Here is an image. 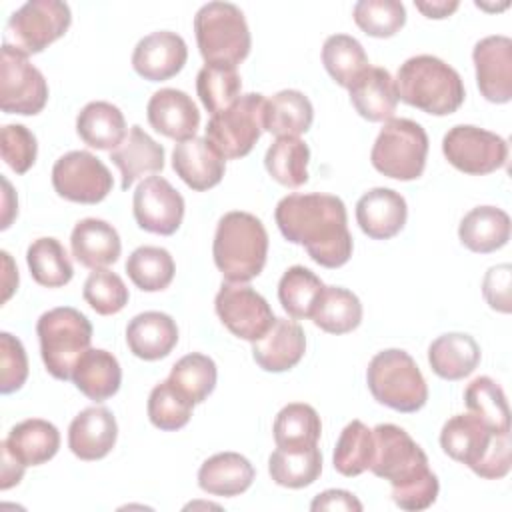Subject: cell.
Masks as SVG:
<instances>
[{
	"label": "cell",
	"mask_w": 512,
	"mask_h": 512,
	"mask_svg": "<svg viewBox=\"0 0 512 512\" xmlns=\"http://www.w3.org/2000/svg\"><path fill=\"white\" fill-rule=\"evenodd\" d=\"M282 236L306 248L308 256L324 268H340L352 256L346 206L332 194H288L274 210Z\"/></svg>",
	"instance_id": "6da1fadb"
},
{
	"label": "cell",
	"mask_w": 512,
	"mask_h": 512,
	"mask_svg": "<svg viewBox=\"0 0 512 512\" xmlns=\"http://www.w3.org/2000/svg\"><path fill=\"white\" fill-rule=\"evenodd\" d=\"M372 436L374 454L368 470L392 484L394 504L410 512L430 508L438 498L440 484L424 450L396 424H378Z\"/></svg>",
	"instance_id": "7a4b0ae2"
},
{
	"label": "cell",
	"mask_w": 512,
	"mask_h": 512,
	"mask_svg": "<svg viewBox=\"0 0 512 512\" xmlns=\"http://www.w3.org/2000/svg\"><path fill=\"white\" fill-rule=\"evenodd\" d=\"M212 256L226 282H250L268 256V232L260 218L250 212H226L216 226Z\"/></svg>",
	"instance_id": "3957f363"
},
{
	"label": "cell",
	"mask_w": 512,
	"mask_h": 512,
	"mask_svg": "<svg viewBox=\"0 0 512 512\" xmlns=\"http://www.w3.org/2000/svg\"><path fill=\"white\" fill-rule=\"evenodd\" d=\"M398 100L432 116H448L464 102L460 74L444 60L418 54L408 58L396 74Z\"/></svg>",
	"instance_id": "277c9868"
},
{
	"label": "cell",
	"mask_w": 512,
	"mask_h": 512,
	"mask_svg": "<svg viewBox=\"0 0 512 512\" xmlns=\"http://www.w3.org/2000/svg\"><path fill=\"white\" fill-rule=\"evenodd\" d=\"M40 356L56 380H70L76 362L90 348L92 324L76 308L58 306L38 318Z\"/></svg>",
	"instance_id": "5b68a950"
},
{
	"label": "cell",
	"mask_w": 512,
	"mask_h": 512,
	"mask_svg": "<svg viewBox=\"0 0 512 512\" xmlns=\"http://www.w3.org/2000/svg\"><path fill=\"white\" fill-rule=\"evenodd\" d=\"M366 382L374 400L396 412H416L428 400V386L418 364L400 348L378 352L368 364Z\"/></svg>",
	"instance_id": "8992f818"
},
{
	"label": "cell",
	"mask_w": 512,
	"mask_h": 512,
	"mask_svg": "<svg viewBox=\"0 0 512 512\" xmlns=\"http://www.w3.org/2000/svg\"><path fill=\"white\" fill-rule=\"evenodd\" d=\"M194 34L206 64L238 66L252 44L242 10L230 2L204 4L194 16Z\"/></svg>",
	"instance_id": "52a82bcc"
},
{
	"label": "cell",
	"mask_w": 512,
	"mask_h": 512,
	"mask_svg": "<svg viewBox=\"0 0 512 512\" xmlns=\"http://www.w3.org/2000/svg\"><path fill=\"white\" fill-rule=\"evenodd\" d=\"M428 156L426 130L408 118H390L384 122L372 152V166L394 180H416L422 176Z\"/></svg>",
	"instance_id": "ba28073f"
},
{
	"label": "cell",
	"mask_w": 512,
	"mask_h": 512,
	"mask_svg": "<svg viewBox=\"0 0 512 512\" xmlns=\"http://www.w3.org/2000/svg\"><path fill=\"white\" fill-rule=\"evenodd\" d=\"M264 106L266 98L262 94H242L226 110L208 120L206 140L224 156V160L250 154L264 130Z\"/></svg>",
	"instance_id": "9c48e42d"
},
{
	"label": "cell",
	"mask_w": 512,
	"mask_h": 512,
	"mask_svg": "<svg viewBox=\"0 0 512 512\" xmlns=\"http://www.w3.org/2000/svg\"><path fill=\"white\" fill-rule=\"evenodd\" d=\"M72 22L70 6L60 0H30L6 22L4 44L22 54H38L62 38Z\"/></svg>",
	"instance_id": "30bf717a"
},
{
	"label": "cell",
	"mask_w": 512,
	"mask_h": 512,
	"mask_svg": "<svg viewBox=\"0 0 512 512\" xmlns=\"http://www.w3.org/2000/svg\"><path fill=\"white\" fill-rule=\"evenodd\" d=\"M48 102V84L28 56L2 44L0 54V108L6 114L34 116Z\"/></svg>",
	"instance_id": "8fae6325"
},
{
	"label": "cell",
	"mask_w": 512,
	"mask_h": 512,
	"mask_svg": "<svg viewBox=\"0 0 512 512\" xmlns=\"http://www.w3.org/2000/svg\"><path fill=\"white\" fill-rule=\"evenodd\" d=\"M442 152L456 170L470 176H484L506 164L508 144L490 130L458 124L444 134Z\"/></svg>",
	"instance_id": "7c38bea8"
},
{
	"label": "cell",
	"mask_w": 512,
	"mask_h": 512,
	"mask_svg": "<svg viewBox=\"0 0 512 512\" xmlns=\"http://www.w3.org/2000/svg\"><path fill=\"white\" fill-rule=\"evenodd\" d=\"M52 186L64 200L98 204L110 194L114 180L100 158L86 150H72L54 162Z\"/></svg>",
	"instance_id": "4fadbf2b"
},
{
	"label": "cell",
	"mask_w": 512,
	"mask_h": 512,
	"mask_svg": "<svg viewBox=\"0 0 512 512\" xmlns=\"http://www.w3.org/2000/svg\"><path fill=\"white\" fill-rule=\"evenodd\" d=\"M214 308L222 324L248 342L262 338L276 320L266 298L242 282H224L216 294Z\"/></svg>",
	"instance_id": "5bb4252c"
},
{
	"label": "cell",
	"mask_w": 512,
	"mask_h": 512,
	"mask_svg": "<svg viewBox=\"0 0 512 512\" xmlns=\"http://www.w3.org/2000/svg\"><path fill=\"white\" fill-rule=\"evenodd\" d=\"M132 212L142 230L170 236L182 224L184 198L166 178L148 176L136 186Z\"/></svg>",
	"instance_id": "9a60e30c"
},
{
	"label": "cell",
	"mask_w": 512,
	"mask_h": 512,
	"mask_svg": "<svg viewBox=\"0 0 512 512\" xmlns=\"http://www.w3.org/2000/svg\"><path fill=\"white\" fill-rule=\"evenodd\" d=\"M480 94L494 104L512 100V40L496 34L476 42L472 50Z\"/></svg>",
	"instance_id": "2e32d148"
},
{
	"label": "cell",
	"mask_w": 512,
	"mask_h": 512,
	"mask_svg": "<svg viewBox=\"0 0 512 512\" xmlns=\"http://www.w3.org/2000/svg\"><path fill=\"white\" fill-rule=\"evenodd\" d=\"M188 60V46L182 36L170 30H158L144 36L132 52V68L150 82H162L176 76Z\"/></svg>",
	"instance_id": "e0dca14e"
},
{
	"label": "cell",
	"mask_w": 512,
	"mask_h": 512,
	"mask_svg": "<svg viewBox=\"0 0 512 512\" xmlns=\"http://www.w3.org/2000/svg\"><path fill=\"white\" fill-rule=\"evenodd\" d=\"M146 116L156 132L178 142L194 138L200 126V112L194 100L176 88L154 92L148 100Z\"/></svg>",
	"instance_id": "ac0fdd59"
},
{
	"label": "cell",
	"mask_w": 512,
	"mask_h": 512,
	"mask_svg": "<svg viewBox=\"0 0 512 512\" xmlns=\"http://www.w3.org/2000/svg\"><path fill=\"white\" fill-rule=\"evenodd\" d=\"M408 206L392 188H372L356 202V222L372 240L394 238L406 224Z\"/></svg>",
	"instance_id": "d6986e66"
},
{
	"label": "cell",
	"mask_w": 512,
	"mask_h": 512,
	"mask_svg": "<svg viewBox=\"0 0 512 512\" xmlns=\"http://www.w3.org/2000/svg\"><path fill=\"white\" fill-rule=\"evenodd\" d=\"M118 438L114 414L104 406L84 408L68 428V448L80 460L92 462L110 454Z\"/></svg>",
	"instance_id": "ffe728a7"
},
{
	"label": "cell",
	"mask_w": 512,
	"mask_h": 512,
	"mask_svg": "<svg viewBox=\"0 0 512 512\" xmlns=\"http://www.w3.org/2000/svg\"><path fill=\"white\" fill-rule=\"evenodd\" d=\"M172 168L188 188L196 192H204L220 184L226 170V160L206 140V136L204 138L194 136L174 146Z\"/></svg>",
	"instance_id": "44dd1931"
},
{
	"label": "cell",
	"mask_w": 512,
	"mask_h": 512,
	"mask_svg": "<svg viewBox=\"0 0 512 512\" xmlns=\"http://www.w3.org/2000/svg\"><path fill=\"white\" fill-rule=\"evenodd\" d=\"M306 352V336L300 324L276 318L270 330L252 342V358L266 372H286L294 368Z\"/></svg>",
	"instance_id": "7402d4cb"
},
{
	"label": "cell",
	"mask_w": 512,
	"mask_h": 512,
	"mask_svg": "<svg viewBox=\"0 0 512 512\" xmlns=\"http://www.w3.org/2000/svg\"><path fill=\"white\" fill-rule=\"evenodd\" d=\"M496 434L498 432L472 412L456 414L442 426L440 446L452 460L466 464L474 472L490 450Z\"/></svg>",
	"instance_id": "603a6c76"
},
{
	"label": "cell",
	"mask_w": 512,
	"mask_h": 512,
	"mask_svg": "<svg viewBox=\"0 0 512 512\" xmlns=\"http://www.w3.org/2000/svg\"><path fill=\"white\" fill-rule=\"evenodd\" d=\"M354 110L368 122H386L398 106V92L392 74L380 66H368L348 88Z\"/></svg>",
	"instance_id": "cb8c5ba5"
},
{
	"label": "cell",
	"mask_w": 512,
	"mask_h": 512,
	"mask_svg": "<svg viewBox=\"0 0 512 512\" xmlns=\"http://www.w3.org/2000/svg\"><path fill=\"white\" fill-rule=\"evenodd\" d=\"M70 248L76 262L90 270L114 264L122 252L116 228L100 218H84L76 222L70 234Z\"/></svg>",
	"instance_id": "d4e9b609"
},
{
	"label": "cell",
	"mask_w": 512,
	"mask_h": 512,
	"mask_svg": "<svg viewBox=\"0 0 512 512\" xmlns=\"http://www.w3.org/2000/svg\"><path fill=\"white\" fill-rule=\"evenodd\" d=\"M130 352L142 360L166 358L178 342V326L172 316L156 310L136 314L126 326Z\"/></svg>",
	"instance_id": "484cf974"
},
{
	"label": "cell",
	"mask_w": 512,
	"mask_h": 512,
	"mask_svg": "<svg viewBox=\"0 0 512 512\" xmlns=\"http://www.w3.org/2000/svg\"><path fill=\"white\" fill-rule=\"evenodd\" d=\"M110 160L120 170L122 190H128L138 178L156 174L164 168V148L134 124L124 142L110 152Z\"/></svg>",
	"instance_id": "4316f807"
},
{
	"label": "cell",
	"mask_w": 512,
	"mask_h": 512,
	"mask_svg": "<svg viewBox=\"0 0 512 512\" xmlns=\"http://www.w3.org/2000/svg\"><path fill=\"white\" fill-rule=\"evenodd\" d=\"M254 466L238 452H220L204 460L198 470V486L212 494L232 498L246 492L254 480Z\"/></svg>",
	"instance_id": "83f0119b"
},
{
	"label": "cell",
	"mask_w": 512,
	"mask_h": 512,
	"mask_svg": "<svg viewBox=\"0 0 512 512\" xmlns=\"http://www.w3.org/2000/svg\"><path fill=\"white\" fill-rule=\"evenodd\" d=\"M70 380L86 398L104 402L118 392L122 370L112 352L102 348H88L76 362Z\"/></svg>",
	"instance_id": "f1b7e54d"
},
{
	"label": "cell",
	"mask_w": 512,
	"mask_h": 512,
	"mask_svg": "<svg viewBox=\"0 0 512 512\" xmlns=\"http://www.w3.org/2000/svg\"><path fill=\"white\" fill-rule=\"evenodd\" d=\"M428 362L436 376L462 380L480 364V346L470 334L448 332L428 346Z\"/></svg>",
	"instance_id": "f546056e"
},
{
	"label": "cell",
	"mask_w": 512,
	"mask_h": 512,
	"mask_svg": "<svg viewBox=\"0 0 512 512\" xmlns=\"http://www.w3.org/2000/svg\"><path fill=\"white\" fill-rule=\"evenodd\" d=\"M458 238L472 252H496L510 240V216L496 206H476L462 218Z\"/></svg>",
	"instance_id": "4dcf8cb0"
},
{
	"label": "cell",
	"mask_w": 512,
	"mask_h": 512,
	"mask_svg": "<svg viewBox=\"0 0 512 512\" xmlns=\"http://www.w3.org/2000/svg\"><path fill=\"white\" fill-rule=\"evenodd\" d=\"M76 132L90 148L110 152L118 148L128 136L124 114L118 106L104 100L88 102L78 112Z\"/></svg>",
	"instance_id": "1f68e13d"
},
{
	"label": "cell",
	"mask_w": 512,
	"mask_h": 512,
	"mask_svg": "<svg viewBox=\"0 0 512 512\" xmlns=\"http://www.w3.org/2000/svg\"><path fill=\"white\" fill-rule=\"evenodd\" d=\"M4 442L24 466H40L56 456L60 432L48 420L30 418L16 424Z\"/></svg>",
	"instance_id": "d6a6232c"
},
{
	"label": "cell",
	"mask_w": 512,
	"mask_h": 512,
	"mask_svg": "<svg viewBox=\"0 0 512 512\" xmlns=\"http://www.w3.org/2000/svg\"><path fill=\"white\" fill-rule=\"evenodd\" d=\"M314 120V108L300 90H280L264 106V130L276 138L308 132Z\"/></svg>",
	"instance_id": "836d02e7"
},
{
	"label": "cell",
	"mask_w": 512,
	"mask_h": 512,
	"mask_svg": "<svg viewBox=\"0 0 512 512\" xmlns=\"http://www.w3.org/2000/svg\"><path fill=\"white\" fill-rule=\"evenodd\" d=\"M274 442L280 450L298 452L316 446L322 434L318 412L304 402L286 404L274 420Z\"/></svg>",
	"instance_id": "e575fe53"
},
{
	"label": "cell",
	"mask_w": 512,
	"mask_h": 512,
	"mask_svg": "<svg viewBox=\"0 0 512 512\" xmlns=\"http://www.w3.org/2000/svg\"><path fill=\"white\" fill-rule=\"evenodd\" d=\"M310 318L328 334H346L360 326L362 304L358 296L346 288L324 286Z\"/></svg>",
	"instance_id": "d590c367"
},
{
	"label": "cell",
	"mask_w": 512,
	"mask_h": 512,
	"mask_svg": "<svg viewBox=\"0 0 512 512\" xmlns=\"http://www.w3.org/2000/svg\"><path fill=\"white\" fill-rule=\"evenodd\" d=\"M310 148L304 140L284 136L276 138L264 156L268 174L286 188H298L308 180Z\"/></svg>",
	"instance_id": "8d00e7d4"
},
{
	"label": "cell",
	"mask_w": 512,
	"mask_h": 512,
	"mask_svg": "<svg viewBox=\"0 0 512 512\" xmlns=\"http://www.w3.org/2000/svg\"><path fill=\"white\" fill-rule=\"evenodd\" d=\"M26 262L34 282L46 288L66 286L74 276V268L64 246L50 236L38 238L28 246Z\"/></svg>",
	"instance_id": "74e56055"
},
{
	"label": "cell",
	"mask_w": 512,
	"mask_h": 512,
	"mask_svg": "<svg viewBox=\"0 0 512 512\" xmlns=\"http://www.w3.org/2000/svg\"><path fill=\"white\" fill-rule=\"evenodd\" d=\"M322 62L330 78L342 88H350L368 68V56L362 44L348 34H332L326 38L322 46Z\"/></svg>",
	"instance_id": "f35d334b"
},
{
	"label": "cell",
	"mask_w": 512,
	"mask_h": 512,
	"mask_svg": "<svg viewBox=\"0 0 512 512\" xmlns=\"http://www.w3.org/2000/svg\"><path fill=\"white\" fill-rule=\"evenodd\" d=\"M468 412L478 416L498 434H510V412L504 390L490 376L474 378L464 390Z\"/></svg>",
	"instance_id": "ab89813d"
},
{
	"label": "cell",
	"mask_w": 512,
	"mask_h": 512,
	"mask_svg": "<svg viewBox=\"0 0 512 512\" xmlns=\"http://www.w3.org/2000/svg\"><path fill=\"white\" fill-rule=\"evenodd\" d=\"M268 472L278 486L298 490L318 480L322 472V454L316 446L298 452L278 448L268 458Z\"/></svg>",
	"instance_id": "60d3db41"
},
{
	"label": "cell",
	"mask_w": 512,
	"mask_h": 512,
	"mask_svg": "<svg viewBox=\"0 0 512 512\" xmlns=\"http://www.w3.org/2000/svg\"><path fill=\"white\" fill-rule=\"evenodd\" d=\"M126 272L136 288L144 292H158L170 286L176 266L166 248L140 246L128 256Z\"/></svg>",
	"instance_id": "b9f144b4"
},
{
	"label": "cell",
	"mask_w": 512,
	"mask_h": 512,
	"mask_svg": "<svg viewBox=\"0 0 512 512\" xmlns=\"http://www.w3.org/2000/svg\"><path fill=\"white\" fill-rule=\"evenodd\" d=\"M242 80L236 66L204 64L196 76V92L202 106L214 116L240 98Z\"/></svg>",
	"instance_id": "7bdbcfd3"
},
{
	"label": "cell",
	"mask_w": 512,
	"mask_h": 512,
	"mask_svg": "<svg viewBox=\"0 0 512 512\" xmlns=\"http://www.w3.org/2000/svg\"><path fill=\"white\" fill-rule=\"evenodd\" d=\"M372 454H374L372 430L364 422L352 420L340 432L332 462L336 472L352 478L370 468Z\"/></svg>",
	"instance_id": "ee69618b"
},
{
	"label": "cell",
	"mask_w": 512,
	"mask_h": 512,
	"mask_svg": "<svg viewBox=\"0 0 512 512\" xmlns=\"http://www.w3.org/2000/svg\"><path fill=\"white\" fill-rule=\"evenodd\" d=\"M216 364L210 356L190 352L182 356L170 370L168 380L180 390L192 404L204 402L216 386Z\"/></svg>",
	"instance_id": "f6af8a7d"
},
{
	"label": "cell",
	"mask_w": 512,
	"mask_h": 512,
	"mask_svg": "<svg viewBox=\"0 0 512 512\" xmlns=\"http://www.w3.org/2000/svg\"><path fill=\"white\" fill-rule=\"evenodd\" d=\"M322 280L304 266L288 268L278 282V300L292 318H310L318 296L322 294Z\"/></svg>",
	"instance_id": "bcb514c9"
},
{
	"label": "cell",
	"mask_w": 512,
	"mask_h": 512,
	"mask_svg": "<svg viewBox=\"0 0 512 512\" xmlns=\"http://www.w3.org/2000/svg\"><path fill=\"white\" fill-rule=\"evenodd\" d=\"M352 16L356 26L374 38H390L406 24V8L400 0H360Z\"/></svg>",
	"instance_id": "7dc6e473"
},
{
	"label": "cell",
	"mask_w": 512,
	"mask_h": 512,
	"mask_svg": "<svg viewBox=\"0 0 512 512\" xmlns=\"http://www.w3.org/2000/svg\"><path fill=\"white\" fill-rule=\"evenodd\" d=\"M192 402L172 386L170 380L156 384L148 396L150 422L166 432L180 430L192 416Z\"/></svg>",
	"instance_id": "c3c4849f"
},
{
	"label": "cell",
	"mask_w": 512,
	"mask_h": 512,
	"mask_svg": "<svg viewBox=\"0 0 512 512\" xmlns=\"http://www.w3.org/2000/svg\"><path fill=\"white\" fill-rule=\"evenodd\" d=\"M82 296L88 302V306L100 316L118 314L130 298L124 280L116 272L106 268L90 272V276L84 282Z\"/></svg>",
	"instance_id": "681fc988"
},
{
	"label": "cell",
	"mask_w": 512,
	"mask_h": 512,
	"mask_svg": "<svg viewBox=\"0 0 512 512\" xmlns=\"http://www.w3.org/2000/svg\"><path fill=\"white\" fill-rule=\"evenodd\" d=\"M0 152L2 160L16 172H28L38 154L36 136L22 124H6L0 132Z\"/></svg>",
	"instance_id": "f907efd6"
},
{
	"label": "cell",
	"mask_w": 512,
	"mask_h": 512,
	"mask_svg": "<svg viewBox=\"0 0 512 512\" xmlns=\"http://www.w3.org/2000/svg\"><path fill=\"white\" fill-rule=\"evenodd\" d=\"M28 378V358L22 342L10 332L0 334V392L12 394Z\"/></svg>",
	"instance_id": "816d5d0a"
},
{
	"label": "cell",
	"mask_w": 512,
	"mask_h": 512,
	"mask_svg": "<svg viewBox=\"0 0 512 512\" xmlns=\"http://www.w3.org/2000/svg\"><path fill=\"white\" fill-rule=\"evenodd\" d=\"M510 280H512V268L510 264H498L488 268L482 282V294L492 310H498L502 314H508L512 310L510 300Z\"/></svg>",
	"instance_id": "f5cc1de1"
},
{
	"label": "cell",
	"mask_w": 512,
	"mask_h": 512,
	"mask_svg": "<svg viewBox=\"0 0 512 512\" xmlns=\"http://www.w3.org/2000/svg\"><path fill=\"white\" fill-rule=\"evenodd\" d=\"M510 434H496L484 460L476 466L474 474L486 480H500L510 472Z\"/></svg>",
	"instance_id": "db71d44e"
},
{
	"label": "cell",
	"mask_w": 512,
	"mask_h": 512,
	"mask_svg": "<svg viewBox=\"0 0 512 512\" xmlns=\"http://www.w3.org/2000/svg\"><path fill=\"white\" fill-rule=\"evenodd\" d=\"M310 508L314 512L318 510H348V512H360L362 510V502L348 490H324L322 494H318Z\"/></svg>",
	"instance_id": "11a10c76"
},
{
	"label": "cell",
	"mask_w": 512,
	"mask_h": 512,
	"mask_svg": "<svg viewBox=\"0 0 512 512\" xmlns=\"http://www.w3.org/2000/svg\"><path fill=\"white\" fill-rule=\"evenodd\" d=\"M0 454H2V470H0V490H8L16 486L22 476H24V464L10 452L6 442L2 440L0 444Z\"/></svg>",
	"instance_id": "9f6ffc18"
},
{
	"label": "cell",
	"mask_w": 512,
	"mask_h": 512,
	"mask_svg": "<svg viewBox=\"0 0 512 512\" xmlns=\"http://www.w3.org/2000/svg\"><path fill=\"white\" fill-rule=\"evenodd\" d=\"M414 6L426 16V18H448L452 12L458 10V0H432V2H414Z\"/></svg>",
	"instance_id": "6f0895ef"
},
{
	"label": "cell",
	"mask_w": 512,
	"mask_h": 512,
	"mask_svg": "<svg viewBox=\"0 0 512 512\" xmlns=\"http://www.w3.org/2000/svg\"><path fill=\"white\" fill-rule=\"evenodd\" d=\"M0 256H2V270H4L2 302H6L12 296V292L16 290V286H18V270L14 268V262H12V258H10V254L6 250H2Z\"/></svg>",
	"instance_id": "680465c9"
},
{
	"label": "cell",
	"mask_w": 512,
	"mask_h": 512,
	"mask_svg": "<svg viewBox=\"0 0 512 512\" xmlns=\"http://www.w3.org/2000/svg\"><path fill=\"white\" fill-rule=\"evenodd\" d=\"M2 186H4V210H2V230H6L12 222V218L18 214V202L12 204L10 200H14V192H12V186L6 178H2Z\"/></svg>",
	"instance_id": "91938a15"
}]
</instances>
